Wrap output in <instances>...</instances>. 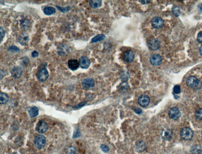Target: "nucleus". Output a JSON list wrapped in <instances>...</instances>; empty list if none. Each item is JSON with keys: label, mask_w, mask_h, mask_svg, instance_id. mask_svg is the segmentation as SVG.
Returning a JSON list of instances; mask_svg holds the SVG:
<instances>
[{"label": "nucleus", "mask_w": 202, "mask_h": 154, "mask_svg": "<svg viewBox=\"0 0 202 154\" xmlns=\"http://www.w3.org/2000/svg\"><path fill=\"white\" fill-rule=\"evenodd\" d=\"M0 31H1V42L5 35V31L2 27L0 28Z\"/></svg>", "instance_id": "obj_33"}, {"label": "nucleus", "mask_w": 202, "mask_h": 154, "mask_svg": "<svg viewBox=\"0 0 202 154\" xmlns=\"http://www.w3.org/2000/svg\"><path fill=\"white\" fill-rule=\"evenodd\" d=\"M195 117L197 119L202 120V108L197 110L195 112Z\"/></svg>", "instance_id": "obj_27"}, {"label": "nucleus", "mask_w": 202, "mask_h": 154, "mask_svg": "<svg viewBox=\"0 0 202 154\" xmlns=\"http://www.w3.org/2000/svg\"><path fill=\"white\" fill-rule=\"evenodd\" d=\"M36 76L38 80L40 82H43L48 78L49 74L46 68L42 67L38 69Z\"/></svg>", "instance_id": "obj_2"}, {"label": "nucleus", "mask_w": 202, "mask_h": 154, "mask_svg": "<svg viewBox=\"0 0 202 154\" xmlns=\"http://www.w3.org/2000/svg\"><path fill=\"white\" fill-rule=\"evenodd\" d=\"M199 52L200 54L202 56V45L201 46L200 48H199Z\"/></svg>", "instance_id": "obj_38"}, {"label": "nucleus", "mask_w": 202, "mask_h": 154, "mask_svg": "<svg viewBox=\"0 0 202 154\" xmlns=\"http://www.w3.org/2000/svg\"><path fill=\"white\" fill-rule=\"evenodd\" d=\"M162 59L158 54H154L151 56L150 59V63L153 66H158L162 63Z\"/></svg>", "instance_id": "obj_12"}, {"label": "nucleus", "mask_w": 202, "mask_h": 154, "mask_svg": "<svg viewBox=\"0 0 202 154\" xmlns=\"http://www.w3.org/2000/svg\"><path fill=\"white\" fill-rule=\"evenodd\" d=\"M152 26L156 29L162 28L164 25V21L162 19L159 17H156L153 18L151 21Z\"/></svg>", "instance_id": "obj_9"}, {"label": "nucleus", "mask_w": 202, "mask_h": 154, "mask_svg": "<svg viewBox=\"0 0 202 154\" xmlns=\"http://www.w3.org/2000/svg\"><path fill=\"white\" fill-rule=\"evenodd\" d=\"M190 151L192 154H201V147L199 145H195L191 147Z\"/></svg>", "instance_id": "obj_23"}, {"label": "nucleus", "mask_w": 202, "mask_h": 154, "mask_svg": "<svg viewBox=\"0 0 202 154\" xmlns=\"http://www.w3.org/2000/svg\"><path fill=\"white\" fill-rule=\"evenodd\" d=\"M48 128V124L43 120L40 121L36 126V130L37 132L40 134H43L46 132Z\"/></svg>", "instance_id": "obj_6"}, {"label": "nucleus", "mask_w": 202, "mask_h": 154, "mask_svg": "<svg viewBox=\"0 0 202 154\" xmlns=\"http://www.w3.org/2000/svg\"><path fill=\"white\" fill-rule=\"evenodd\" d=\"M180 87L179 85H176V86H174V88H173V92H174V94H179L180 93Z\"/></svg>", "instance_id": "obj_30"}, {"label": "nucleus", "mask_w": 202, "mask_h": 154, "mask_svg": "<svg viewBox=\"0 0 202 154\" xmlns=\"http://www.w3.org/2000/svg\"><path fill=\"white\" fill-rule=\"evenodd\" d=\"M9 97L5 93L1 92L0 95V102L1 104H5L8 102Z\"/></svg>", "instance_id": "obj_25"}, {"label": "nucleus", "mask_w": 202, "mask_h": 154, "mask_svg": "<svg viewBox=\"0 0 202 154\" xmlns=\"http://www.w3.org/2000/svg\"><path fill=\"white\" fill-rule=\"evenodd\" d=\"M67 154H76V150L73 147L68 148L67 151Z\"/></svg>", "instance_id": "obj_29"}, {"label": "nucleus", "mask_w": 202, "mask_h": 154, "mask_svg": "<svg viewBox=\"0 0 202 154\" xmlns=\"http://www.w3.org/2000/svg\"><path fill=\"white\" fill-rule=\"evenodd\" d=\"M168 115L171 119L174 120H177L180 117V111L178 107H173L169 110Z\"/></svg>", "instance_id": "obj_8"}, {"label": "nucleus", "mask_w": 202, "mask_h": 154, "mask_svg": "<svg viewBox=\"0 0 202 154\" xmlns=\"http://www.w3.org/2000/svg\"><path fill=\"white\" fill-rule=\"evenodd\" d=\"M43 12L47 16H50L55 13L56 10L53 7L46 6L43 9Z\"/></svg>", "instance_id": "obj_22"}, {"label": "nucleus", "mask_w": 202, "mask_h": 154, "mask_svg": "<svg viewBox=\"0 0 202 154\" xmlns=\"http://www.w3.org/2000/svg\"><path fill=\"white\" fill-rule=\"evenodd\" d=\"M19 42L22 46H26L29 41V36L26 32H23L20 35L19 37Z\"/></svg>", "instance_id": "obj_15"}, {"label": "nucleus", "mask_w": 202, "mask_h": 154, "mask_svg": "<svg viewBox=\"0 0 202 154\" xmlns=\"http://www.w3.org/2000/svg\"><path fill=\"white\" fill-rule=\"evenodd\" d=\"M135 55L132 50H128L125 51L123 55V61L127 63H130L134 60Z\"/></svg>", "instance_id": "obj_7"}, {"label": "nucleus", "mask_w": 202, "mask_h": 154, "mask_svg": "<svg viewBox=\"0 0 202 154\" xmlns=\"http://www.w3.org/2000/svg\"><path fill=\"white\" fill-rule=\"evenodd\" d=\"M172 136H173V132L171 130L169 129H166L163 130L162 132V138L165 141H169L171 140Z\"/></svg>", "instance_id": "obj_17"}, {"label": "nucleus", "mask_w": 202, "mask_h": 154, "mask_svg": "<svg viewBox=\"0 0 202 154\" xmlns=\"http://www.w3.org/2000/svg\"><path fill=\"white\" fill-rule=\"evenodd\" d=\"M142 110L139 109H138L137 110H135V112L136 113H137L138 114H140L141 113Z\"/></svg>", "instance_id": "obj_37"}, {"label": "nucleus", "mask_w": 202, "mask_h": 154, "mask_svg": "<svg viewBox=\"0 0 202 154\" xmlns=\"http://www.w3.org/2000/svg\"><path fill=\"white\" fill-rule=\"evenodd\" d=\"M147 44L148 48L153 51L159 49L160 46V42L156 38H151L148 40Z\"/></svg>", "instance_id": "obj_4"}, {"label": "nucleus", "mask_w": 202, "mask_h": 154, "mask_svg": "<svg viewBox=\"0 0 202 154\" xmlns=\"http://www.w3.org/2000/svg\"><path fill=\"white\" fill-rule=\"evenodd\" d=\"M34 143L37 148L40 149L45 146L46 143V139L43 135H38L35 137Z\"/></svg>", "instance_id": "obj_1"}, {"label": "nucleus", "mask_w": 202, "mask_h": 154, "mask_svg": "<svg viewBox=\"0 0 202 154\" xmlns=\"http://www.w3.org/2000/svg\"><path fill=\"white\" fill-rule=\"evenodd\" d=\"M80 66L83 69H87L91 65L89 59L87 56H82L79 59Z\"/></svg>", "instance_id": "obj_11"}, {"label": "nucleus", "mask_w": 202, "mask_h": 154, "mask_svg": "<svg viewBox=\"0 0 202 154\" xmlns=\"http://www.w3.org/2000/svg\"><path fill=\"white\" fill-rule=\"evenodd\" d=\"M28 58L27 57H23L22 58V62H21L22 63V65L25 66L27 65L28 62Z\"/></svg>", "instance_id": "obj_32"}, {"label": "nucleus", "mask_w": 202, "mask_h": 154, "mask_svg": "<svg viewBox=\"0 0 202 154\" xmlns=\"http://www.w3.org/2000/svg\"><path fill=\"white\" fill-rule=\"evenodd\" d=\"M28 112L31 117L33 118L38 116L39 113V110L36 106H33L28 109Z\"/></svg>", "instance_id": "obj_19"}, {"label": "nucleus", "mask_w": 202, "mask_h": 154, "mask_svg": "<svg viewBox=\"0 0 202 154\" xmlns=\"http://www.w3.org/2000/svg\"><path fill=\"white\" fill-rule=\"evenodd\" d=\"M135 149L137 152H143L145 150L146 146L144 141H140L137 142L135 144Z\"/></svg>", "instance_id": "obj_18"}, {"label": "nucleus", "mask_w": 202, "mask_h": 154, "mask_svg": "<svg viewBox=\"0 0 202 154\" xmlns=\"http://www.w3.org/2000/svg\"><path fill=\"white\" fill-rule=\"evenodd\" d=\"M22 68L20 66H16L13 67L11 71V73L12 77L15 79L20 78L22 74Z\"/></svg>", "instance_id": "obj_13"}, {"label": "nucleus", "mask_w": 202, "mask_h": 154, "mask_svg": "<svg viewBox=\"0 0 202 154\" xmlns=\"http://www.w3.org/2000/svg\"><path fill=\"white\" fill-rule=\"evenodd\" d=\"M139 1L143 5L147 4L149 3V2H150V1H145V0L144 1Z\"/></svg>", "instance_id": "obj_36"}, {"label": "nucleus", "mask_w": 202, "mask_h": 154, "mask_svg": "<svg viewBox=\"0 0 202 154\" xmlns=\"http://www.w3.org/2000/svg\"><path fill=\"white\" fill-rule=\"evenodd\" d=\"M20 26L22 29L25 31H27L30 27L31 22L29 20L27 19H24L21 22Z\"/></svg>", "instance_id": "obj_20"}, {"label": "nucleus", "mask_w": 202, "mask_h": 154, "mask_svg": "<svg viewBox=\"0 0 202 154\" xmlns=\"http://www.w3.org/2000/svg\"><path fill=\"white\" fill-rule=\"evenodd\" d=\"M197 41L200 43H202V31L199 32L197 36Z\"/></svg>", "instance_id": "obj_34"}, {"label": "nucleus", "mask_w": 202, "mask_h": 154, "mask_svg": "<svg viewBox=\"0 0 202 154\" xmlns=\"http://www.w3.org/2000/svg\"><path fill=\"white\" fill-rule=\"evenodd\" d=\"M102 1L100 0H92L89 1V5L92 8L95 9L100 7Z\"/></svg>", "instance_id": "obj_21"}, {"label": "nucleus", "mask_w": 202, "mask_h": 154, "mask_svg": "<svg viewBox=\"0 0 202 154\" xmlns=\"http://www.w3.org/2000/svg\"><path fill=\"white\" fill-rule=\"evenodd\" d=\"M105 38V36L103 34L97 35L95 37L93 38L91 40L92 43H97L98 42L103 41Z\"/></svg>", "instance_id": "obj_24"}, {"label": "nucleus", "mask_w": 202, "mask_h": 154, "mask_svg": "<svg viewBox=\"0 0 202 154\" xmlns=\"http://www.w3.org/2000/svg\"><path fill=\"white\" fill-rule=\"evenodd\" d=\"M138 104L142 107H147L150 103V98L146 95H143L139 96L138 99Z\"/></svg>", "instance_id": "obj_10"}, {"label": "nucleus", "mask_w": 202, "mask_h": 154, "mask_svg": "<svg viewBox=\"0 0 202 154\" xmlns=\"http://www.w3.org/2000/svg\"><path fill=\"white\" fill-rule=\"evenodd\" d=\"M82 85L83 88L85 89L93 88L95 86L94 80L91 78L85 79L82 81Z\"/></svg>", "instance_id": "obj_14"}, {"label": "nucleus", "mask_w": 202, "mask_h": 154, "mask_svg": "<svg viewBox=\"0 0 202 154\" xmlns=\"http://www.w3.org/2000/svg\"><path fill=\"white\" fill-rule=\"evenodd\" d=\"M68 66L71 71H75L78 70L79 67V63L77 60L70 59L68 61Z\"/></svg>", "instance_id": "obj_16"}, {"label": "nucleus", "mask_w": 202, "mask_h": 154, "mask_svg": "<svg viewBox=\"0 0 202 154\" xmlns=\"http://www.w3.org/2000/svg\"><path fill=\"white\" fill-rule=\"evenodd\" d=\"M180 135L183 140H189L192 138L194 133L190 128L184 127L180 131Z\"/></svg>", "instance_id": "obj_3"}, {"label": "nucleus", "mask_w": 202, "mask_h": 154, "mask_svg": "<svg viewBox=\"0 0 202 154\" xmlns=\"http://www.w3.org/2000/svg\"><path fill=\"white\" fill-rule=\"evenodd\" d=\"M8 50L12 53H17L19 52L20 50L17 46H12L9 47Z\"/></svg>", "instance_id": "obj_28"}, {"label": "nucleus", "mask_w": 202, "mask_h": 154, "mask_svg": "<svg viewBox=\"0 0 202 154\" xmlns=\"http://www.w3.org/2000/svg\"><path fill=\"white\" fill-rule=\"evenodd\" d=\"M56 8L57 9L62 13H65L70 11L71 8L70 7H61L58 6H56Z\"/></svg>", "instance_id": "obj_26"}, {"label": "nucleus", "mask_w": 202, "mask_h": 154, "mask_svg": "<svg viewBox=\"0 0 202 154\" xmlns=\"http://www.w3.org/2000/svg\"><path fill=\"white\" fill-rule=\"evenodd\" d=\"M100 147L101 149H102V151L105 152V153H107V152H108L109 151V147L107 146H106L105 145L102 144L101 145Z\"/></svg>", "instance_id": "obj_31"}, {"label": "nucleus", "mask_w": 202, "mask_h": 154, "mask_svg": "<svg viewBox=\"0 0 202 154\" xmlns=\"http://www.w3.org/2000/svg\"><path fill=\"white\" fill-rule=\"evenodd\" d=\"M186 83L188 87L195 88L199 86V81L195 76H189L187 79Z\"/></svg>", "instance_id": "obj_5"}, {"label": "nucleus", "mask_w": 202, "mask_h": 154, "mask_svg": "<svg viewBox=\"0 0 202 154\" xmlns=\"http://www.w3.org/2000/svg\"><path fill=\"white\" fill-rule=\"evenodd\" d=\"M39 55L38 52L37 51H34L32 52V57L33 58H36V57H38Z\"/></svg>", "instance_id": "obj_35"}, {"label": "nucleus", "mask_w": 202, "mask_h": 154, "mask_svg": "<svg viewBox=\"0 0 202 154\" xmlns=\"http://www.w3.org/2000/svg\"><path fill=\"white\" fill-rule=\"evenodd\" d=\"M19 154L17 153V152H14V153H13V154Z\"/></svg>", "instance_id": "obj_39"}, {"label": "nucleus", "mask_w": 202, "mask_h": 154, "mask_svg": "<svg viewBox=\"0 0 202 154\" xmlns=\"http://www.w3.org/2000/svg\"></svg>", "instance_id": "obj_40"}]
</instances>
